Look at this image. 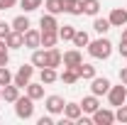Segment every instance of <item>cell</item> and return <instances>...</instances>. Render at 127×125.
I'll return each instance as SVG.
<instances>
[{
    "label": "cell",
    "instance_id": "23",
    "mask_svg": "<svg viewBox=\"0 0 127 125\" xmlns=\"http://www.w3.org/2000/svg\"><path fill=\"white\" fill-rule=\"evenodd\" d=\"M56 42H59V32H42V47L44 49L56 47Z\"/></svg>",
    "mask_w": 127,
    "mask_h": 125
},
{
    "label": "cell",
    "instance_id": "10",
    "mask_svg": "<svg viewBox=\"0 0 127 125\" xmlns=\"http://www.w3.org/2000/svg\"><path fill=\"white\" fill-rule=\"evenodd\" d=\"M108 20H110L112 27H125L127 25V10L125 7H115L110 15H108Z\"/></svg>",
    "mask_w": 127,
    "mask_h": 125
},
{
    "label": "cell",
    "instance_id": "11",
    "mask_svg": "<svg viewBox=\"0 0 127 125\" xmlns=\"http://www.w3.org/2000/svg\"><path fill=\"white\" fill-rule=\"evenodd\" d=\"M39 27H42V32H59V22H56V15H51V12L42 15V20H39Z\"/></svg>",
    "mask_w": 127,
    "mask_h": 125
},
{
    "label": "cell",
    "instance_id": "12",
    "mask_svg": "<svg viewBox=\"0 0 127 125\" xmlns=\"http://www.w3.org/2000/svg\"><path fill=\"white\" fill-rule=\"evenodd\" d=\"M100 108V101H98V96H86V98H83V101H81V110H83V113H88V115H93L95 110Z\"/></svg>",
    "mask_w": 127,
    "mask_h": 125
},
{
    "label": "cell",
    "instance_id": "41",
    "mask_svg": "<svg viewBox=\"0 0 127 125\" xmlns=\"http://www.w3.org/2000/svg\"><path fill=\"white\" fill-rule=\"evenodd\" d=\"M0 98H2V86H0Z\"/></svg>",
    "mask_w": 127,
    "mask_h": 125
},
{
    "label": "cell",
    "instance_id": "32",
    "mask_svg": "<svg viewBox=\"0 0 127 125\" xmlns=\"http://www.w3.org/2000/svg\"><path fill=\"white\" fill-rule=\"evenodd\" d=\"M7 83H12V74L7 66H0V86H7Z\"/></svg>",
    "mask_w": 127,
    "mask_h": 125
},
{
    "label": "cell",
    "instance_id": "28",
    "mask_svg": "<svg viewBox=\"0 0 127 125\" xmlns=\"http://www.w3.org/2000/svg\"><path fill=\"white\" fill-rule=\"evenodd\" d=\"M73 47H88V42H91V37H88V32L83 30H76V34H73Z\"/></svg>",
    "mask_w": 127,
    "mask_h": 125
},
{
    "label": "cell",
    "instance_id": "8",
    "mask_svg": "<svg viewBox=\"0 0 127 125\" xmlns=\"http://www.w3.org/2000/svg\"><path fill=\"white\" fill-rule=\"evenodd\" d=\"M22 37H25V47H27V49L42 47V30H32V27H30Z\"/></svg>",
    "mask_w": 127,
    "mask_h": 125
},
{
    "label": "cell",
    "instance_id": "19",
    "mask_svg": "<svg viewBox=\"0 0 127 125\" xmlns=\"http://www.w3.org/2000/svg\"><path fill=\"white\" fill-rule=\"evenodd\" d=\"M27 96H30L32 101H39V98H44V83L39 81V83H27Z\"/></svg>",
    "mask_w": 127,
    "mask_h": 125
},
{
    "label": "cell",
    "instance_id": "37",
    "mask_svg": "<svg viewBox=\"0 0 127 125\" xmlns=\"http://www.w3.org/2000/svg\"><path fill=\"white\" fill-rule=\"evenodd\" d=\"M117 52H120V57H127V42H125V39H120V47H117Z\"/></svg>",
    "mask_w": 127,
    "mask_h": 125
},
{
    "label": "cell",
    "instance_id": "3",
    "mask_svg": "<svg viewBox=\"0 0 127 125\" xmlns=\"http://www.w3.org/2000/svg\"><path fill=\"white\" fill-rule=\"evenodd\" d=\"M32 76H34V64H22L17 69V74L12 76V83L20 86V88H27V83L32 81Z\"/></svg>",
    "mask_w": 127,
    "mask_h": 125
},
{
    "label": "cell",
    "instance_id": "33",
    "mask_svg": "<svg viewBox=\"0 0 127 125\" xmlns=\"http://www.w3.org/2000/svg\"><path fill=\"white\" fill-rule=\"evenodd\" d=\"M115 120H120V123H127V103L117 106V110H115Z\"/></svg>",
    "mask_w": 127,
    "mask_h": 125
},
{
    "label": "cell",
    "instance_id": "36",
    "mask_svg": "<svg viewBox=\"0 0 127 125\" xmlns=\"http://www.w3.org/2000/svg\"><path fill=\"white\" fill-rule=\"evenodd\" d=\"M17 0H0V10H10V7H15Z\"/></svg>",
    "mask_w": 127,
    "mask_h": 125
},
{
    "label": "cell",
    "instance_id": "16",
    "mask_svg": "<svg viewBox=\"0 0 127 125\" xmlns=\"http://www.w3.org/2000/svg\"><path fill=\"white\" fill-rule=\"evenodd\" d=\"M39 81H42L44 86H51L54 81H59V74H56V69H51V66H44V69H42V74H39Z\"/></svg>",
    "mask_w": 127,
    "mask_h": 125
},
{
    "label": "cell",
    "instance_id": "34",
    "mask_svg": "<svg viewBox=\"0 0 127 125\" xmlns=\"http://www.w3.org/2000/svg\"><path fill=\"white\" fill-rule=\"evenodd\" d=\"M10 32H12V25H7V22H0V39H5Z\"/></svg>",
    "mask_w": 127,
    "mask_h": 125
},
{
    "label": "cell",
    "instance_id": "17",
    "mask_svg": "<svg viewBox=\"0 0 127 125\" xmlns=\"http://www.w3.org/2000/svg\"><path fill=\"white\" fill-rule=\"evenodd\" d=\"M61 59H64V54H61V52H59L56 47L47 49V66L56 69V66H61Z\"/></svg>",
    "mask_w": 127,
    "mask_h": 125
},
{
    "label": "cell",
    "instance_id": "27",
    "mask_svg": "<svg viewBox=\"0 0 127 125\" xmlns=\"http://www.w3.org/2000/svg\"><path fill=\"white\" fill-rule=\"evenodd\" d=\"M98 10H100V2H98V0H83V15L95 17Z\"/></svg>",
    "mask_w": 127,
    "mask_h": 125
},
{
    "label": "cell",
    "instance_id": "31",
    "mask_svg": "<svg viewBox=\"0 0 127 125\" xmlns=\"http://www.w3.org/2000/svg\"><path fill=\"white\" fill-rule=\"evenodd\" d=\"M10 62V47L5 44V39H0V66H7Z\"/></svg>",
    "mask_w": 127,
    "mask_h": 125
},
{
    "label": "cell",
    "instance_id": "42",
    "mask_svg": "<svg viewBox=\"0 0 127 125\" xmlns=\"http://www.w3.org/2000/svg\"><path fill=\"white\" fill-rule=\"evenodd\" d=\"M125 103H127V101H125Z\"/></svg>",
    "mask_w": 127,
    "mask_h": 125
},
{
    "label": "cell",
    "instance_id": "6",
    "mask_svg": "<svg viewBox=\"0 0 127 125\" xmlns=\"http://www.w3.org/2000/svg\"><path fill=\"white\" fill-rule=\"evenodd\" d=\"M81 62H83V54H81V49H78V47H76V49H68V52H64L61 64L66 66V69H76Z\"/></svg>",
    "mask_w": 127,
    "mask_h": 125
},
{
    "label": "cell",
    "instance_id": "29",
    "mask_svg": "<svg viewBox=\"0 0 127 125\" xmlns=\"http://www.w3.org/2000/svg\"><path fill=\"white\" fill-rule=\"evenodd\" d=\"M44 7H47V12H51V15H59V12H64L61 0H44Z\"/></svg>",
    "mask_w": 127,
    "mask_h": 125
},
{
    "label": "cell",
    "instance_id": "7",
    "mask_svg": "<svg viewBox=\"0 0 127 125\" xmlns=\"http://www.w3.org/2000/svg\"><path fill=\"white\" fill-rule=\"evenodd\" d=\"M44 106H47V113H51V115H59V113H64L66 101H64L61 96H47Z\"/></svg>",
    "mask_w": 127,
    "mask_h": 125
},
{
    "label": "cell",
    "instance_id": "9",
    "mask_svg": "<svg viewBox=\"0 0 127 125\" xmlns=\"http://www.w3.org/2000/svg\"><path fill=\"white\" fill-rule=\"evenodd\" d=\"M93 123L95 125H112L115 123V113L108 110V108H98L93 113Z\"/></svg>",
    "mask_w": 127,
    "mask_h": 125
},
{
    "label": "cell",
    "instance_id": "22",
    "mask_svg": "<svg viewBox=\"0 0 127 125\" xmlns=\"http://www.w3.org/2000/svg\"><path fill=\"white\" fill-rule=\"evenodd\" d=\"M59 78H61L66 86H73L81 76H78V71H76V69H66V66H64V71H61V76H59Z\"/></svg>",
    "mask_w": 127,
    "mask_h": 125
},
{
    "label": "cell",
    "instance_id": "4",
    "mask_svg": "<svg viewBox=\"0 0 127 125\" xmlns=\"http://www.w3.org/2000/svg\"><path fill=\"white\" fill-rule=\"evenodd\" d=\"M108 101H110V106H122L127 101V86L125 83H120V86H110V91H108Z\"/></svg>",
    "mask_w": 127,
    "mask_h": 125
},
{
    "label": "cell",
    "instance_id": "40",
    "mask_svg": "<svg viewBox=\"0 0 127 125\" xmlns=\"http://www.w3.org/2000/svg\"><path fill=\"white\" fill-rule=\"evenodd\" d=\"M120 39H125V42H127V27L122 30V37H120Z\"/></svg>",
    "mask_w": 127,
    "mask_h": 125
},
{
    "label": "cell",
    "instance_id": "38",
    "mask_svg": "<svg viewBox=\"0 0 127 125\" xmlns=\"http://www.w3.org/2000/svg\"><path fill=\"white\" fill-rule=\"evenodd\" d=\"M120 83H125V86H127V66L120 69Z\"/></svg>",
    "mask_w": 127,
    "mask_h": 125
},
{
    "label": "cell",
    "instance_id": "5",
    "mask_svg": "<svg viewBox=\"0 0 127 125\" xmlns=\"http://www.w3.org/2000/svg\"><path fill=\"white\" fill-rule=\"evenodd\" d=\"M110 86H112V83L105 76H93V78H91V93L98 96V98H100V96H108Z\"/></svg>",
    "mask_w": 127,
    "mask_h": 125
},
{
    "label": "cell",
    "instance_id": "25",
    "mask_svg": "<svg viewBox=\"0 0 127 125\" xmlns=\"http://www.w3.org/2000/svg\"><path fill=\"white\" fill-rule=\"evenodd\" d=\"M76 71H78V76H81V78H86V81H91V78L95 76V66H91V64H83V62L76 66Z\"/></svg>",
    "mask_w": 127,
    "mask_h": 125
},
{
    "label": "cell",
    "instance_id": "21",
    "mask_svg": "<svg viewBox=\"0 0 127 125\" xmlns=\"http://www.w3.org/2000/svg\"><path fill=\"white\" fill-rule=\"evenodd\" d=\"M32 64L34 66H39V69H44L47 66V49H32Z\"/></svg>",
    "mask_w": 127,
    "mask_h": 125
},
{
    "label": "cell",
    "instance_id": "18",
    "mask_svg": "<svg viewBox=\"0 0 127 125\" xmlns=\"http://www.w3.org/2000/svg\"><path fill=\"white\" fill-rule=\"evenodd\" d=\"M2 98H5L7 103H15L17 98H20V86H15V83L2 86Z\"/></svg>",
    "mask_w": 127,
    "mask_h": 125
},
{
    "label": "cell",
    "instance_id": "14",
    "mask_svg": "<svg viewBox=\"0 0 127 125\" xmlns=\"http://www.w3.org/2000/svg\"><path fill=\"white\" fill-rule=\"evenodd\" d=\"M61 5L68 15H83V0H61Z\"/></svg>",
    "mask_w": 127,
    "mask_h": 125
},
{
    "label": "cell",
    "instance_id": "15",
    "mask_svg": "<svg viewBox=\"0 0 127 125\" xmlns=\"http://www.w3.org/2000/svg\"><path fill=\"white\" fill-rule=\"evenodd\" d=\"M5 44H7L10 49H22V47H25V37H22V32H15V30H12L7 37H5Z\"/></svg>",
    "mask_w": 127,
    "mask_h": 125
},
{
    "label": "cell",
    "instance_id": "30",
    "mask_svg": "<svg viewBox=\"0 0 127 125\" xmlns=\"http://www.w3.org/2000/svg\"><path fill=\"white\" fill-rule=\"evenodd\" d=\"M42 2H44V0H20V7H22L25 12H32V10L42 7Z\"/></svg>",
    "mask_w": 127,
    "mask_h": 125
},
{
    "label": "cell",
    "instance_id": "1",
    "mask_svg": "<svg viewBox=\"0 0 127 125\" xmlns=\"http://www.w3.org/2000/svg\"><path fill=\"white\" fill-rule=\"evenodd\" d=\"M88 54H91L93 59H110V54H112V44H110V39L100 37V39L88 42Z\"/></svg>",
    "mask_w": 127,
    "mask_h": 125
},
{
    "label": "cell",
    "instance_id": "39",
    "mask_svg": "<svg viewBox=\"0 0 127 125\" xmlns=\"http://www.w3.org/2000/svg\"><path fill=\"white\" fill-rule=\"evenodd\" d=\"M76 123H78V125H91V123H93V118H83V115H81Z\"/></svg>",
    "mask_w": 127,
    "mask_h": 125
},
{
    "label": "cell",
    "instance_id": "24",
    "mask_svg": "<svg viewBox=\"0 0 127 125\" xmlns=\"http://www.w3.org/2000/svg\"><path fill=\"white\" fill-rule=\"evenodd\" d=\"M110 27H112V25H110V20H108V17H98V15H95V20H93V30L98 32V34H105Z\"/></svg>",
    "mask_w": 127,
    "mask_h": 125
},
{
    "label": "cell",
    "instance_id": "2",
    "mask_svg": "<svg viewBox=\"0 0 127 125\" xmlns=\"http://www.w3.org/2000/svg\"><path fill=\"white\" fill-rule=\"evenodd\" d=\"M15 115L20 120H30L32 115H34V101H32L30 96H20L15 101Z\"/></svg>",
    "mask_w": 127,
    "mask_h": 125
},
{
    "label": "cell",
    "instance_id": "35",
    "mask_svg": "<svg viewBox=\"0 0 127 125\" xmlns=\"http://www.w3.org/2000/svg\"><path fill=\"white\" fill-rule=\"evenodd\" d=\"M37 123H39V125H54V118H51V113H49V115H42Z\"/></svg>",
    "mask_w": 127,
    "mask_h": 125
},
{
    "label": "cell",
    "instance_id": "26",
    "mask_svg": "<svg viewBox=\"0 0 127 125\" xmlns=\"http://www.w3.org/2000/svg\"><path fill=\"white\" fill-rule=\"evenodd\" d=\"M73 34H76V27H73V25H59V39L71 42V39H73Z\"/></svg>",
    "mask_w": 127,
    "mask_h": 125
},
{
    "label": "cell",
    "instance_id": "13",
    "mask_svg": "<svg viewBox=\"0 0 127 125\" xmlns=\"http://www.w3.org/2000/svg\"><path fill=\"white\" fill-rule=\"evenodd\" d=\"M81 115H83V110H81V103H66V106H64V118H68L71 123H76Z\"/></svg>",
    "mask_w": 127,
    "mask_h": 125
},
{
    "label": "cell",
    "instance_id": "20",
    "mask_svg": "<svg viewBox=\"0 0 127 125\" xmlns=\"http://www.w3.org/2000/svg\"><path fill=\"white\" fill-rule=\"evenodd\" d=\"M10 25H12V30H15V32H22V34L32 27V25H30V17H27V15H17Z\"/></svg>",
    "mask_w": 127,
    "mask_h": 125
}]
</instances>
